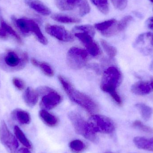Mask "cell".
<instances>
[{
	"mask_svg": "<svg viewBox=\"0 0 153 153\" xmlns=\"http://www.w3.org/2000/svg\"><path fill=\"white\" fill-rule=\"evenodd\" d=\"M88 59L87 51L79 48H71L67 53V64L71 69L74 70H79L84 67Z\"/></svg>",
	"mask_w": 153,
	"mask_h": 153,
	"instance_id": "obj_6",
	"label": "cell"
},
{
	"mask_svg": "<svg viewBox=\"0 0 153 153\" xmlns=\"http://www.w3.org/2000/svg\"><path fill=\"white\" fill-rule=\"evenodd\" d=\"M75 36L82 43L86 48L88 53L94 57L99 56L101 54V51L98 44L94 40L92 36L85 33H76Z\"/></svg>",
	"mask_w": 153,
	"mask_h": 153,
	"instance_id": "obj_11",
	"label": "cell"
},
{
	"mask_svg": "<svg viewBox=\"0 0 153 153\" xmlns=\"http://www.w3.org/2000/svg\"><path fill=\"white\" fill-rule=\"evenodd\" d=\"M0 22H1V27H2L4 30L7 32L8 35H10L12 36L13 38H14L15 40L19 44H22V39L21 37L18 35V33L13 29L11 26L8 25L3 19L2 16L1 14V11L0 10Z\"/></svg>",
	"mask_w": 153,
	"mask_h": 153,
	"instance_id": "obj_23",
	"label": "cell"
},
{
	"mask_svg": "<svg viewBox=\"0 0 153 153\" xmlns=\"http://www.w3.org/2000/svg\"><path fill=\"white\" fill-rule=\"evenodd\" d=\"M69 147L73 153H82L85 150L86 146L82 141L76 139L70 143Z\"/></svg>",
	"mask_w": 153,
	"mask_h": 153,
	"instance_id": "obj_29",
	"label": "cell"
},
{
	"mask_svg": "<svg viewBox=\"0 0 153 153\" xmlns=\"http://www.w3.org/2000/svg\"><path fill=\"white\" fill-rule=\"evenodd\" d=\"M58 79L68 97L73 102L82 107L90 114H94L98 112L99 107L92 99L75 89L72 84L64 76H58Z\"/></svg>",
	"mask_w": 153,
	"mask_h": 153,
	"instance_id": "obj_2",
	"label": "cell"
},
{
	"mask_svg": "<svg viewBox=\"0 0 153 153\" xmlns=\"http://www.w3.org/2000/svg\"><path fill=\"white\" fill-rule=\"evenodd\" d=\"M0 141L8 152H17L19 147L17 138L11 133L4 120L0 125Z\"/></svg>",
	"mask_w": 153,
	"mask_h": 153,
	"instance_id": "obj_8",
	"label": "cell"
},
{
	"mask_svg": "<svg viewBox=\"0 0 153 153\" xmlns=\"http://www.w3.org/2000/svg\"><path fill=\"white\" fill-rule=\"evenodd\" d=\"M117 22L116 19H110L102 22L96 23L94 25V27L101 33L108 29Z\"/></svg>",
	"mask_w": 153,
	"mask_h": 153,
	"instance_id": "obj_30",
	"label": "cell"
},
{
	"mask_svg": "<svg viewBox=\"0 0 153 153\" xmlns=\"http://www.w3.org/2000/svg\"><path fill=\"white\" fill-rule=\"evenodd\" d=\"M111 1L116 9L122 11L126 8L128 0H111Z\"/></svg>",
	"mask_w": 153,
	"mask_h": 153,
	"instance_id": "obj_34",
	"label": "cell"
},
{
	"mask_svg": "<svg viewBox=\"0 0 153 153\" xmlns=\"http://www.w3.org/2000/svg\"><path fill=\"white\" fill-rule=\"evenodd\" d=\"M38 91L39 94L43 95L40 106L44 110L52 109L62 102V98L61 95L49 87H40L39 88Z\"/></svg>",
	"mask_w": 153,
	"mask_h": 153,
	"instance_id": "obj_7",
	"label": "cell"
},
{
	"mask_svg": "<svg viewBox=\"0 0 153 153\" xmlns=\"http://www.w3.org/2000/svg\"><path fill=\"white\" fill-rule=\"evenodd\" d=\"M91 2L102 13L107 14L109 11L108 0H90Z\"/></svg>",
	"mask_w": 153,
	"mask_h": 153,
	"instance_id": "obj_27",
	"label": "cell"
},
{
	"mask_svg": "<svg viewBox=\"0 0 153 153\" xmlns=\"http://www.w3.org/2000/svg\"><path fill=\"white\" fill-rule=\"evenodd\" d=\"M25 3L31 9L44 16L51 13L50 9L40 0H25Z\"/></svg>",
	"mask_w": 153,
	"mask_h": 153,
	"instance_id": "obj_12",
	"label": "cell"
},
{
	"mask_svg": "<svg viewBox=\"0 0 153 153\" xmlns=\"http://www.w3.org/2000/svg\"><path fill=\"white\" fill-rule=\"evenodd\" d=\"M69 117L77 134L89 141L96 142L97 139L96 133L92 130L88 122L85 121L79 113L74 111L70 112Z\"/></svg>",
	"mask_w": 153,
	"mask_h": 153,
	"instance_id": "obj_4",
	"label": "cell"
},
{
	"mask_svg": "<svg viewBox=\"0 0 153 153\" xmlns=\"http://www.w3.org/2000/svg\"><path fill=\"white\" fill-rule=\"evenodd\" d=\"M134 48L144 55L153 53V33L148 32L140 34L134 42Z\"/></svg>",
	"mask_w": 153,
	"mask_h": 153,
	"instance_id": "obj_9",
	"label": "cell"
},
{
	"mask_svg": "<svg viewBox=\"0 0 153 153\" xmlns=\"http://www.w3.org/2000/svg\"><path fill=\"white\" fill-rule=\"evenodd\" d=\"M31 62L33 65L39 68L47 76H53L54 74L53 68L48 64L39 62L34 58L31 59Z\"/></svg>",
	"mask_w": 153,
	"mask_h": 153,
	"instance_id": "obj_22",
	"label": "cell"
},
{
	"mask_svg": "<svg viewBox=\"0 0 153 153\" xmlns=\"http://www.w3.org/2000/svg\"><path fill=\"white\" fill-rule=\"evenodd\" d=\"M8 34L1 27H0V38L2 39L7 38Z\"/></svg>",
	"mask_w": 153,
	"mask_h": 153,
	"instance_id": "obj_37",
	"label": "cell"
},
{
	"mask_svg": "<svg viewBox=\"0 0 153 153\" xmlns=\"http://www.w3.org/2000/svg\"><path fill=\"white\" fill-rule=\"evenodd\" d=\"M82 0H55V4L62 11H71L78 8Z\"/></svg>",
	"mask_w": 153,
	"mask_h": 153,
	"instance_id": "obj_15",
	"label": "cell"
},
{
	"mask_svg": "<svg viewBox=\"0 0 153 153\" xmlns=\"http://www.w3.org/2000/svg\"><path fill=\"white\" fill-rule=\"evenodd\" d=\"M150 1L152 2L153 3V0H149Z\"/></svg>",
	"mask_w": 153,
	"mask_h": 153,
	"instance_id": "obj_41",
	"label": "cell"
},
{
	"mask_svg": "<svg viewBox=\"0 0 153 153\" xmlns=\"http://www.w3.org/2000/svg\"><path fill=\"white\" fill-rule=\"evenodd\" d=\"M14 131L16 138L24 146L28 149L31 148V143L29 140L18 126H14Z\"/></svg>",
	"mask_w": 153,
	"mask_h": 153,
	"instance_id": "obj_25",
	"label": "cell"
},
{
	"mask_svg": "<svg viewBox=\"0 0 153 153\" xmlns=\"http://www.w3.org/2000/svg\"><path fill=\"white\" fill-rule=\"evenodd\" d=\"M151 83L147 82H137L134 84L131 87V91L133 93L137 95H145L149 94L152 91Z\"/></svg>",
	"mask_w": 153,
	"mask_h": 153,
	"instance_id": "obj_13",
	"label": "cell"
},
{
	"mask_svg": "<svg viewBox=\"0 0 153 153\" xmlns=\"http://www.w3.org/2000/svg\"><path fill=\"white\" fill-rule=\"evenodd\" d=\"M13 83L15 87L19 91H22L25 89L26 84L22 79L18 77H14L12 80Z\"/></svg>",
	"mask_w": 153,
	"mask_h": 153,
	"instance_id": "obj_35",
	"label": "cell"
},
{
	"mask_svg": "<svg viewBox=\"0 0 153 153\" xmlns=\"http://www.w3.org/2000/svg\"><path fill=\"white\" fill-rule=\"evenodd\" d=\"M151 70H152V71L153 72V60L151 64Z\"/></svg>",
	"mask_w": 153,
	"mask_h": 153,
	"instance_id": "obj_39",
	"label": "cell"
},
{
	"mask_svg": "<svg viewBox=\"0 0 153 153\" xmlns=\"http://www.w3.org/2000/svg\"><path fill=\"white\" fill-rule=\"evenodd\" d=\"M121 80L122 75L120 70L117 67L111 66L103 72L100 85L101 90L108 93L120 106L122 105V101L117 90Z\"/></svg>",
	"mask_w": 153,
	"mask_h": 153,
	"instance_id": "obj_3",
	"label": "cell"
},
{
	"mask_svg": "<svg viewBox=\"0 0 153 153\" xmlns=\"http://www.w3.org/2000/svg\"><path fill=\"white\" fill-rule=\"evenodd\" d=\"M39 96V94L37 91H36L31 87H28L23 94V99L28 106L32 107L37 103Z\"/></svg>",
	"mask_w": 153,
	"mask_h": 153,
	"instance_id": "obj_14",
	"label": "cell"
},
{
	"mask_svg": "<svg viewBox=\"0 0 153 153\" xmlns=\"http://www.w3.org/2000/svg\"><path fill=\"white\" fill-rule=\"evenodd\" d=\"M134 143L138 149L153 152V137L147 138L136 137L134 138Z\"/></svg>",
	"mask_w": 153,
	"mask_h": 153,
	"instance_id": "obj_16",
	"label": "cell"
},
{
	"mask_svg": "<svg viewBox=\"0 0 153 153\" xmlns=\"http://www.w3.org/2000/svg\"><path fill=\"white\" fill-rule=\"evenodd\" d=\"M111 153L107 152V153Z\"/></svg>",
	"mask_w": 153,
	"mask_h": 153,
	"instance_id": "obj_42",
	"label": "cell"
},
{
	"mask_svg": "<svg viewBox=\"0 0 153 153\" xmlns=\"http://www.w3.org/2000/svg\"><path fill=\"white\" fill-rule=\"evenodd\" d=\"M12 116L20 124L28 125L31 121V118L28 112L20 109H16L12 113Z\"/></svg>",
	"mask_w": 153,
	"mask_h": 153,
	"instance_id": "obj_18",
	"label": "cell"
},
{
	"mask_svg": "<svg viewBox=\"0 0 153 153\" xmlns=\"http://www.w3.org/2000/svg\"><path fill=\"white\" fill-rule=\"evenodd\" d=\"M16 153H31V152L29 150L28 148H22L19 151H17Z\"/></svg>",
	"mask_w": 153,
	"mask_h": 153,
	"instance_id": "obj_38",
	"label": "cell"
},
{
	"mask_svg": "<svg viewBox=\"0 0 153 153\" xmlns=\"http://www.w3.org/2000/svg\"><path fill=\"white\" fill-rule=\"evenodd\" d=\"M150 83H151V86H152V89L153 90V80H152V82H151Z\"/></svg>",
	"mask_w": 153,
	"mask_h": 153,
	"instance_id": "obj_40",
	"label": "cell"
},
{
	"mask_svg": "<svg viewBox=\"0 0 153 153\" xmlns=\"http://www.w3.org/2000/svg\"><path fill=\"white\" fill-rule=\"evenodd\" d=\"M14 18V17H13ZM13 19V18H12ZM13 20L15 21L17 27L19 28L22 33L25 35H28L31 33L30 31V19H14Z\"/></svg>",
	"mask_w": 153,
	"mask_h": 153,
	"instance_id": "obj_20",
	"label": "cell"
},
{
	"mask_svg": "<svg viewBox=\"0 0 153 153\" xmlns=\"http://www.w3.org/2000/svg\"><path fill=\"white\" fill-rule=\"evenodd\" d=\"M101 44L104 51L109 57L113 58L116 56L117 53V50L115 47L110 45L107 41L103 39L101 40Z\"/></svg>",
	"mask_w": 153,
	"mask_h": 153,
	"instance_id": "obj_31",
	"label": "cell"
},
{
	"mask_svg": "<svg viewBox=\"0 0 153 153\" xmlns=\"http://www.w3.org/2000/svg\"><path fill=\"white\" fill-rule=\"evenodd\" d=\"M73 32L76 33H85L94 37L95 35V30L93 26L91 25H83L76 26L73 29Z\"/></svg>",
	"mask_w": 153,
	"mask_h": 153,
	"instance_id": "obj_28",
	"label": "cell"
},
{
	"mask_svg": "<svg viewBox=\"0 0 153 153\" xmlns=\"http://www.w3.org/2000/svg\"><path fill=\"white\" fill-rule=\"evenodd\" d=\"M45 30L50 36L63 42H71L74 39L73 35L62 26L47 24Z\"/></svg>",
	"mask_w": 153,
	"mask_h": 153,
	"instance_id": "obj_10",
	"label": "cell"
},
{
	"mask_svg": "<svg viewBox=\"0 0 153 153\" xmlns=\"http://www.w3.org/2000/svg\"><path fill=\"white\" fill-rule=\"evenodd\" d=\"M39 116L41 120L48 126L54 127L58 125L57 118L45 110H41L39 112Z\"/></svg>",
	"mask_w": 153,
	"mask_h": 153,
	"instance_id": "obj_17",
	"label": "cell"
},
{
	"mask_svg": "<svg viewBox=\"0 0 153 153\" xmlns=\"http://www.w3.org/2000/svg\"><path fill=\"white\" fill-rule=\"evenodd\" d=\"M51 18L57 22L65 24L78 23L81 21L79 18L62 13H54L51 15Z\"/></svg>",
	"mask_w": 153,
	"mask_h": 153,
	"instance_id": "obj_19",
	"label": "cell"
},
{
	"mask_svg": "<svg viewBox=\"0 0 153 153\" xmlns=\"http://www.w3.org/2000/svg\"><path fill=\"white\" fill-rule=\"evenodd\" d=\"M87 122L92 130L95 133L111 134L115 130L114 122L109 118L105 116L93 115Z\"/></svg>",
	"mask_w": 153,
	"mask_h": 153,
	"instance_id": "obj_5",
	"label": "cell"
},
{
	"mask_svg": "<svg viewBox=\"0 0 153 153\" xmlns=\"http://www.w3.org/2000/svg\"><path fill=\"white\" fill-rule=\"evenodd\" d=\"M78 9V13L81 17L87 15L91 11V7L87 0H82Z\"/></svg>",
	"mask_w": 153,
	"mask_h": 153,
	"instance_id": "obj_32",
	"label": "cell"
},
{
	"mask_svg": "<svg viewBox=\"0 0 153 153\" xmlns=\"http://www.w3.org/2000/svg\"><path fill=\"white\" fill-rule=\"evenodd\" d=\"M30 23L31 32L35 34L38 40L41 44L44 45H47L48 44L47 39L43 35L37 23L33 20L31 19L30 20Z\"/></svg>",
	"mask_w": 153,
	"mask_h": 153,
	"instance_id": "obj_21",
	"label": "cell"
},
{
	"mask_svg": "<svg viewBox=\"0 0 153 153\" xmlns=\"http://www.w3.org/2000/svg\"><path fill=\"white\" fill-rule=\"evenodd\" d=\"M133 18L131 15H127L121 20L117 21L114 25V28L116 34L124 30L132 21Z\"/></svg>",
	"mask_w": 153,
	"mask_h": 153,
	"instance_id": "obj_24",
	"label": "cell"
},
{
	"mask_svg": "<svg viewBox=\"0 0 153 153\" xmlns=\"http://www.w3.org/2000/svg\"><path fill=\"white\" fill-rule=\"evenodd\" d=\"M28 60L26 52L19 49H8L0 54V68L9 72L18 71L25 68Z\"/></svg>",
	"mask_w": 153,
	"mask_h": 153,
	"instance_id": "obj_1",
	"label": "cell"
},
{
	"mask_svg": "<svg viewBox=\"0 0 153 153\" xmlns=\"http://www.w3.org/2000/svg\"><path fill=\"white\" fill-rule=\"evenodd\" d=\"M133 126L135 128L140 129V130L145 133L153 134V128L144 125L140 120L135 121L133 123Z\"/></svg>",
	"mask_w": 153,
	"mask_h": 153,
	"instance_id": "obj_33",
	"label": "cell"
},
{
	"mask_svg": "<svg viewBox=\"0 0 153 153\" xmlns=\"http://www.w3.org/2000/svg\"><path fill=\"white\" fill-rule=\"evenodd\" d=\"M136 107L139 110L144 120L148 121L150 120L153 113L152 108L142 103H137L136 105Z\"/></svg>",
	"mask_w": 153,
	"mask_h": 153,
	"instance_id": "obj_26",
	"label": "cell"
},
{
	"mask_svg": "<svg viewBox=\"0 0 153 153\" xmlns=\"http://www.w3.org/2000/svg\"><path fill=\"white\" fill-rule=\"evenodd\" d=\"M146 25L148 28L153 30V17L147 19L146 21Z\"/></svg>",
	"mask_w": 153,
	"mask_h": 153,
	"instance_id": "obj_36",
	"label": "cell"
}]
</instances>
